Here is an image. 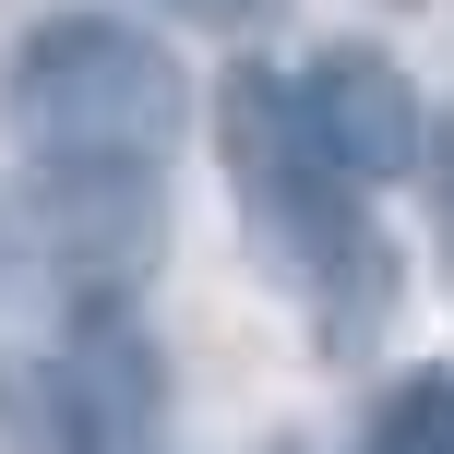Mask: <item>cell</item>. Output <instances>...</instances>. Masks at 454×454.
Listing matches in <instances>:
<instances>
[{"label":"cell","instance_id":"6da1fadb","mask_svg":"<svg viewBox=\"0 0 454 454\" xmlns=\"http://www.w3.org/2000/svg\"><path fill=\"white\" fill-rule=\"evenodd\" d=\"M12 144L48 168L72 215H144L156 204L168 132H180V60L120 12H48L12 48Z\"/></svg>","mask_w":454,"mask_h":454},{"label":"cell","instance_id":"7a4b0ae2","mask_svg":"<svg viewBox=\"0 0 454 454\" xmlns=\"http://www.w3.org/2000/svg\"><path fill=\"white\" fill-rule=\"evenodd\" d=\"M215 144H227V192H239L263 263L323 311V335H371L383 299H395V263H383V227L359 215V180H335V168L311 156L287 72L227 60V84H215Z\"/></svg>","mask_w":454,"mask_h":454},{"label":"cell","instance_id":"8992f818","mask_svg":"<svg viewBox=\"0 0 454 454\" xmlns=\"http://www.w3.org/2000/svg\"><path fill=\"white\" fill-rule=\"evenodd\" d=\"M431 227H442V263H454V120L431 132Z\"/></svg>","mask_w":454,"mask_h":454},{"label":"cell","instance_id":"3957f363","mask_svg":"<svg viewBox=\"0 0 454 454\" xmlns=\"http://www.w3.org/2000/svg\"><path fill=\"white\" fill-rule=\"evenodd\" d=\"M299 132H311V156L335 168V180H359V192H383V180H407L419 156H431V120H419V96H407V72L383 60V48H311V72H299Z\"/></svg>","mask_w":454,"mask_h":454},{"label":"cell","instance_id":"5b68a950","mask_svg":"<svg viewBox=\"0 0 454 454\" xmlns=\"http://www.w3.org/2000/svg\"><path fill=\"white\" fill-rule=\"evenodd\" d=\"M371 454H454V371H407L371 407Z\"/></svg>","mask_w":454,"mask_h":454},{"label":"cell","instance_id":"52a82bcc","mask_svg":"<svg viewBox=\"0 0 454 454\" xmlns=\"http://www.w3.org/2000/svg\"><path fill=\"white\" fill-rule=\"evenodd\" d=\"M180 12H215V24H227V12H263V0H180Z\"/></svg>","mask_w":454,"mask_h":454},{"label":"cell","instance_id":"277c9868","mask_svg":"<svg viewBox=\"0 0 454 454\" xmlns=\"http://www.w3.org/2000/svg\"><path fill=\"white\" fill-rule=\"evenodd\" d=\"M0 442L12 454H120V431L72 395V371L48 359V371H24L12 395H0Z\"/></svg>","mask_w":454,"mask_h":454}]
</instances>
